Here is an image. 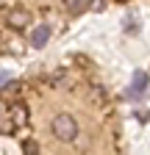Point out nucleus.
I'll return each instance as SVG.
<instances>
[{
    "instance_id": "4",
    "label": "nucleus",
    "mask_w": 150,
    "mask_h": 155,
    "mask_svg": "<svg viewBox=\"0 0 150 155\" xmlns=\"http://www.w3.org/2000/svg\"><path fill=\"white\" fill-rule=\"evenodd\" d=\"M47 39H50V28H47L45 22L33 28V33H31V45H33V47H45Z\"/></svg>"
},
{
    "instance_id": "1",
    "label": "nucleus",
    "mask_w": 150,
    "mask_h": 155,
    "mask_svg": "<svg viewBox=\"0 0 150 155\" xmlns=\"http://www.w3.org/2000/svg\"><path fill=\"white\" fill-rule=\"evenodd\" d=\"M50 130H53V136L59 141H75V136H78V122H75L72 114H59L53 119Z\"/></svg>"
},
{
    "instance_id": "6",
    "label": "nucleus",
    "mask_w": 150,
    "mask_h": 155,
    "mask_svg": "<svg viewBox=\"0 0 150 155\" xmlns=\"http://www.w3.org/2000/svg\"><path fill=\"white\" fill-rule=\"evenodd\" d=\"M22 147H25V152H28V155H36V144H33V141H25Z\"/></svg>"
},
{
    "instance_id": "8",
    "label": "nucleus",
    "mask_w": 150,
    "mask_h": 155,
    "mask_svg": "<svg viewBox=\"0 0 150 155\" xmlns=\"http://www.w3.org/2000/svg\"><path fill=\"white\" fill-rule=\"evenodd\" d=\"M0 114H3V108H0Z\"/></svg>"
},
{
    "instance_id": "2",
    "label": "nucleus",
    "mask_w": 150,
    "mask_h": 155,
    "mask_svg": "<svg viewBox=\"0 0 150 155\" xmlns=\"http://www.w3.org/2000/svg\"><path fill=\"white\" fill-rule=\"evenodd\" d=\"M28 22H31V14H28L25 8H11V11L6 14V25L14 28V31H25Z\"/></svg>"
},
{
    "instance_id": "3",
    "label": "nucleus",
    "mask_w": 150,
    "mask_h": 155,
    "mask_svg": "<svg viewBox=\"0 0 150 155\" xmlns=\"http://www.w3.org/2000/svg\"><path fill=\"white\" fill-rule=\"evenodd\" d=\"M147 91V72L145 69H136L134 72V81H131V97H142Z\"/></svg>"
},
{
    "instance_id": "7",
    "label": "nucleus",
    "mask_w": 150,
    "mask_h": 155,
    "mask_svg": "<svg viewBox=\"0 0 150 155\" xmlns=\"http://www.w3.org/2000/svg\"><path fill=\"white\" fill-rule=\"evenodd\" d=\"M117 3H125V0H117Z\"/></svg>"
},
{
    "instance_id": "5",
    "label": "nucleus",
    "mask_w": 150,
    "mask_h": 155,
    "mask_svg": "<svg viewBox=\"0 0 150 155\" xmlns=\"http://www.w3.org/2000/svg\"><path fill=\"white\" fill-rule=\"evenodd\" d=\"M64 6H67L70 14H81V11L89 6V0H64Z\"/></svg>"
}]
</instances>
